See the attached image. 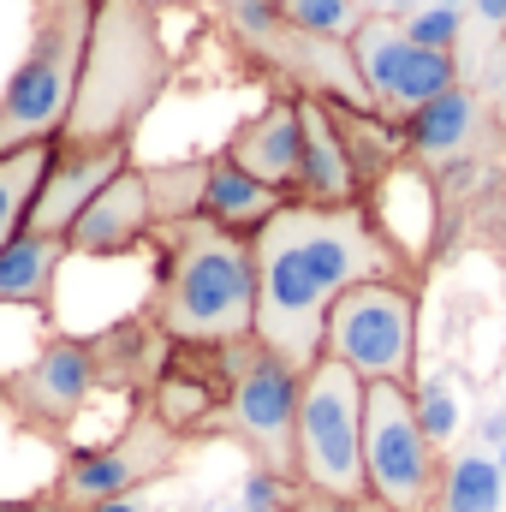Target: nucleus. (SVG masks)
Instances as JSON below:
<instances>
[{"label": "nucleus", "instance_id": "obj_1", "mask_svg": "<svg viewBox=\"0 0 506 512\" xmlns=\"http://www.w3.org/2000/svg\"><path fill=\"white\" fill-rule=\"evenodd\" d=\"M256 262V346L274 352L286 370H310L322 358V328L340 292L364 280H399L411 256L376 221L352 209L280 203L251 233Z\"/></svg>", "mask_w": 506, "mask_h": 512}, {"label": "nucleus", "instance_id": "obj_2", "mask_svg": "<svg viewBox=\"0 0 506 512\" xmlns=\"http://www.w3.org/2000/svg\"><path fill=\"white\" fill-rule=\"evenodd\" d=\"M155 334L179 346H245L256 340V262L251 239L221 233L215 221L167 227L161 280L149 298Z\"/></svg>", "mask_w": 506, "mask_h": 512}, {"label": "nucleus", "instance_id": "obj_3", "mask_svg": "<svg viewBox=\"0 0 506 512\" xmlns=\"http://www.w3.org/2000/svg\"><path fill=\"white\" fill-rule=\"evenodd\" d=\"M167 72L173 66H167L161 30H155V6H143V0H96L78 96H72L66 131L54 143H66V149L126 143L131 126L167 90Z\"/></svg>", "mask_w": 506, "mask_h": 512}, {"label": "nucleus", "instance_id": "obj_4", "mask_svg": "<svg viewBox=\"0 0 506 512\" xmlns=\"http://www.w3.org/2000/svg\"><path fill=\"white\" fill-rule=\"evenodd\" d=\"M90 18H96V0H36L30 54L0 90V155L54 143L66 131L84 48H90Z\"/></svg>", "mask_w": 506, "mask_h": 512}, {"label": "nucleus", "instance_id": "obj_5", "mask_svg": "<svg viewBox=\"0 0 506 512\" xmlns=\"http://www.w3.org/2000/svg\"><path fill=\"white\" fill-rule=\"evenodd\" d=\"M298 483L304 495H328V501H364V382L334 364L316 358L298 382Z\"/></svg>", "mask_w": 506, "mask_h": 512}, {"label": "nucleus", "instance_id": "obj_6", "mask_svg": "<svg viewBox=\"0 0 506 512\" xmlns=\"http://www.w3.org/2000/svg\"><path fill=\"white\" fill-rule=\"evenodd\" d=\"M322 358L346 364L358 382L411 387L417 370V298L399 280H364L340 292L322 328Z\"/></svg>", "mask_w": 506, "mask_h": 512}, {"label": "nucleus", "instance_id": "obj_7", "mask_svg": "<svg viewBox=\"0 0 506 512\" xmlns=\"http://www.w3.org/2000/svg\"><path fill=\"white\" fill-rule=\"evenodd\" d=\"M364 483L381 512H429L441 495L435 441L399 382H364Z\"/></svg>", "mask_w": 506, "mask_h": 512}, {"label": "nucleus", "instance_id": "obj_8", "mask_svg": "<svg viewBox=\"0 0 506 512\" xmlns=\"http://www.w3.org/2000/svg\"><path fill=\"white\" fill-rule=\"evenodd\" d=\"M173 465H179V435L161 429V423L149 417V405H143L108 447H78V453L60 465V477H54L48 495L66 512H84V507H102V501H126L131 489L167 477Z\"/></svg>", "mask_w": 506, "mask_h": 512}, {"label": "nucleus", "instance_id": "obj_9", "mask_svg": "<svg viewBox=\"0 0 506 512\" xmlns=\"http://www.w3.org/2000/svg\"><path fill=\"white\" fill-rule=\"evenodd\" d=\"M298 382L304 376L286 370L256 340L239 352L233 393H227V423L256 453V465L268 477H298Z\"/></svg>", "mask_w": 506, "mask_h": 512}, {"label": "nucleus", "instance_id": "obj_10", "mask_svg": "<svg viewBox=\"0 0 506 512\" xmlns=\"http://www.w3.org/2000/svg\"><path fill=\"white\" fill-rule=\"evenodd\" d=\"M346 48H352V66H358L370 102L405 114V120L423 102H435L441 90L459 84V60L453 54H435V48H417L399 18H364Z\"/></svg>", "mask_w": 506, "mask_h": 512}, {"label": "nucleus", "instance_id": "obj_11", "mask_svg": "<svg viewBox=\"0 0 506 512\" xmlns=\"http://www.w3.org/2000/svg\"><path fill=\"white\" fill-rule=\"evenodd\" d=\"M96 393V358H90V340H48L18 376L0 382V399L18 423H36V429H66L84 399Z\"/></svg>", "mask_w": 506, "mask_h": 512}, {"label": "nucleus", "instance_id": "obj_12", "mask_svg": "<svg viewBox=\"0 0 506 512\" xmlns=\"http://www.w3.org/2000/svg\"><path fill=\"white\" fill-rule=\"evenodd\" d=\"M120 167H131L126 143H102V149H66V143H54V167H48V179H42V191H36L24 227H30V233H48V239H66L72 221L90 209V197H96Z\"/></svg>", "mask_w": 506, "mask_h": 512}, {"label": "nucleus", "instance_id": "obj_13", "mask_svg": "<svg viewBox=\"0 0 506 512\" xmlns=\"http://www.w3.org/2000/svg\"><path fill=\"white\" fill-rule=\"evenodd\" d=\"M149 227H155V215H149L143 167H120V173L90 197V209L72 221L66 251L72 256H120V251H131V245H143Z\"/></svg>", "mask_w": 506, "mask_h": 512}, {"label": "nucleus", "instance_id": "obj_14", "mask_svg": "<svg viewBox=\"0 0 506 512\" xmlns=\"http://www.w3.org/2000/svg\"><path fill=\"white\" fill-rule=\"evenodd\" d=\"M298 126H304V155H298V203L316 209H352L358 203V167L346 155V137L334 126V108L322 96L298 102Z\"/></svg>", "mask_w": 506, "mask_h": 512}, {"label": "nucleus", "instance_id": "obj_15", "mask_svg": "<svg viewBox=\"0 0 506 512\" xmlns=\"http://www.w3.org/2000/svg\"><path fill=\"white\" fill-rule=\"evenodd\" d=\"M298 155H304V126H298V102H268L233 131L227 161L245 167L256 185L268 191H292L298 185Z\"/></svg>", "mask_w": 506, "mask_h": 512}, {"label": "nucleus", "instance_id": "obj_16", "mask_svg": "<svg viewBox=\"0 0 506 512\" xmlns=\"http://www.w3.org/2000/svg\"><path fill=\"white\" fill-rule=\"evenodd\" d=\"M489 131V114H483V96L453 84L441 90L435 102H423L411 120H405V143L417 161H465Z\"/></svg>", "mask_w": 506, "mask_h": 512}, {"label": "nucleus", "instance_id": "obj_17", "mask_svg": "<svg viewBox=\"0 0 506 512\" xmlns=\"http://www.w3.org/2000/svg\"><path fill=\"white\" fill-rule=\"evenodd\" d=\"M280 209V191L256 185L245 167H233L227 155H209V185H203V221H215L221 233H256L268 215Z\"/></svg>", "mask_w": 506, "mask_h": 512}, {"label": "nucleus", "instance_id": "obj_18", "mask_svg": "<svg viewBox=\"0 0 506 512\" xmlns=\"http://www.w3.org/2000/svg\"><path fill=\"white\" fill-rule=\"evenodd\" d=\"M66 239H48V233H18L6 251H0V304H24V310H48L54 298V274L66 262Z\"/></svg>", "mask_w": 506, "mask_h": 512}, {"label": "nucleus", "instance_id": "obj_19", "mask_svg": "<svg viewBox=\"0 0 506 512\" xmlns=\"http://www.w3.org/2000/svg\"><path fill=\"white\" fill-rule=\"evenodd\" d=\"M155 328V322H149ZM143 322H120L108 334L90 340V358H96V382L108 387H143V382H161V352L173 346L167 334H149Z\"/></svg>", "mask_w": 506, "mask_h": 512}, {"label": "nucleus", "instance_id": "obj_20", "mask_svg": "<svg viewBox=\"0 0 506 512\" xmlns=\"http://www.w3.org/2000/svg\"><path fill=\"white\" fill-rule=\"evenodd\" d=\"M48 167H54V143H30V149L0 155V251L24 233L30 203H36V191H42Z\"/></svg>", "mask_w": 506, "mask_h": 512}, {"label": "nucleus", "instance_id": "obj_21", "mask_svg": "<svg viewBox=\"0 0 506 512\" xmlns=\"http://www.w3.org/2000/svg\"><path fill=\"white\" fill-rule=\"evenodd\" d=\"M215 411H221L215 382H203V376H191V370H161V382L149 393V417H155L161 429H173V435H197Z\"/></svg>", "mask_w": 506, "mask_h": 512}, {"label": "nucleus", "instance_id": "obj_22", "mask_svg": "<svg viewBox=\"0 0 506 512\" xmlns=\"http://www.w3.org/2000/svg\"><path fill=\"white\" fill-rule=\"evenodd\" d=\"M149 185V215L161 227H185L203 215V185H209V161H167V167H143Z\"/></svg>", "mask_w": 506, "mask_h": 512}, {"label": "nucleus", "instance_id": "obj_23", "mask_svg": "<svg viewBox=\"0 0 506 512\" xmlns=\"http://www.w3.org/2000/svg\"><path fill=\"white\" fill-rule=\"evenodd\" d=\"M501 465L483 459V453H465L459 465L441 471V495L435 507L441 512H501Z\"/></svg>", "mask_w": 506, "mask_h": 512}, {"label": "nucleus", "instance_id": "obj_24", "mask_svg": "<svg viewBox=\"0 0 506 512\" xmlns=\"http://www.w3.org/2000/svg\"><path fill=\"white\" fill-rule=\"evenodd\" d=\"M280 18L304 36H322V42H352V30L364 24L358 0H280Z\"/></svg>", "mask_w": 506, "mask_h": 512}, {"label": "nucleus", "instance_id": "obj_25", "mask_svg": "<svg viewBox=\"0 0 506 512\" xmlns=\"http://www.w3.org/2000/svg\"><path fill=\"white\" fill-rule=\"evenodd\" d=\"M399 24H405V36H411L417 48H435V54H453L459 36H465L459 6H423V12H411V18H399Z\"/></svg>", "mask_w": 506, "mask_h": 512}, {"label": "nucleus", "instance_id": "obj_26", "mask_svg": "<svg viewBox=\"0 0 506 512\" xmlns=\"http://www.w3.org/2000/svg\"><path fill=\"white\" fill-rule=\"evenodd\" d=\"M411 405H417V423H423V435H429V441H447V435L459 429V405H453L447 382L411 387Z\"/></svg>", "mask_w": 506, "mask_h": 512}, {"label": "nucleus", "instance_id": "obj_27", "mask_svg": "<svg viewBox=\"0 0 506 512\" xmlns=\"http://www.w3.org/2000/svg\"><path fill=\"white\" fill-rule=\"evenodd\" d=\"M245 512H292L286 507V477L251 471V477H245Z\"/></svg>", "mask_w": 506, "mask_h": 512}, {"label": "nucleus", "instance_id": "obj_28", "mask_svg": "<svg viewBox=\"0 0 506 512\" xmlns=\"http://www.w3.org/2000/svg\"><path fill=\"white\" fill-rule=\"evenodd\" d=\"M292 512H358L352 501H328V495H304V507H292Z\"/></svg>", "mask_w": 506, "mask_h": 512}, {"label": "nucleus", "instance_id": "obj_29", "mask_svg": "<svg viewBox=\"0 0 506 512\" xmlns=\"http://www.w3.org/2000/svg\"><path fill=\"white\" fill-rule=\"evenodd\" d=\"M0 512H66L54 495H42V501H0Z\"/></svg>", "mask_w": 506, "mask_h": 512}, {"label": "nucleus", "instance_id": "obj_30", "mask_svg": "<svg viewBox=\"0 0 506 512\" xmlns=\"http://www.w3.org/2000/svg\"><path fill=\"white\" fill-rule=\"evenodd\" d=\"M477 18L495 24V30H506V0H477Z\"/></svg>", "mask_w": 506, "mask_h": 512}, {"label": "nucleus", "instance_id": "obj_31", "mask_svg": "<svg viewBox=\"0 0 506 512\" xmlns=\"http://www.w3.org/2000/svg\"><path fill=\"white\" fill-rule=\"evenodd\" d=\"M483 441L506 447V411H489V417H483Z\"/></svg>", "mask_w": 506, "mask_h": 512}, {"label": "nucleus", "instance_id": "obj_32", "mask_svg": "<svg viewBox=\"0 0 506 512\" xmlns=\"http://www.w3.org/2000/svg\"><path fill=\"white\" fill-rule=\"evenodd\" d=\"M84 512H143V507L126 495V501H102V507H84Z\"/></svg>", "mask_w": 506, "mask_h": 512}, {"label": "nucleus", "instance_id": "obj_33", "mask_svg": "<svg viewBox=\"0 0 506 512\" xmlns=\"http://www.w3.org/2000/svg\"><path fill=\"white\" fill-rule=\"evenodd\" d=\"M143 6H191V0H143Z\"/></svg>", "mask_w": 506, "mask_h": 512}, {"label": "nucleus", "instance_id": "obj_34", "mask_svg": "<svg viewBox=\"0 0 506 512\" xmlns=\"http://www.w3.org/2000/svg\"><path fill=\"white\" fill-rule=\"evenodd\" d=\"M495 465H501V477H506V447H501V453H495Z\"/></svg>", "mask_w": 506, "mask_h": 512}, {"label": "nucleus", "instance_id": "obj_35", "mask_svg": "<svg viewBox=\"0 0 506 512\" xmlns=\"http://www.w3.org/2000/svg\"><path fill=\"white\" fill-rule=\"evenodd\" d=\"M501 114H506V72H501Z\"/></svg>", "mask_w": 506, "mask_h": 512}, {"label": "nucleus", "instance_id": "obj_36", "mask_svg": "<svg viewBox=\"0 0 506 512\" xmlns=\"http://www.w3.org/2000/svg\"><path fill=\"white\" fill-rule=\"evenodd\" d=\"M435 6H465V0H435Z\"/></svg>", "mask_w": 506, "mask_h": 512}, {"label": "nucleus", "instance_id": "obj_37", "mask_svg": "<svg viewBox=\"0 0 506 512\" xmlns=\"http://www.w3.org/2000/svg\"><path fill=\"white\" fill-rule=\"evenodd\" d=\"M358 512H381V507H358Z\"/></svg>", "mask_w": 506, "mask_h": 512}, {"label": "nucleus", "instance_id": "obj_38", "mask_svg": "<svg viewBox=\"0 0 506 512\" xmlns=\"http://www.w3.org/2000/svg\"><path fill=\"white\" fill-rule=\"evenodd\" d=\"M233 512H245V507H233Z\"/></svg>", "mask_w": 506, "mask_h": 512}, {"label": "nucleus", "instance_id": "obj_39", "mask_svg": "<svg viewBox=\"0 0 506 512\" xmlns=\"http://www.w3.org/2000/svg\"><path fill=\"white\" fill-rule=\"evenodd\" d=\"M405 6H411V0H405Z\"/></svg>", "mask_w": 506, "mask_h": 512}]
</instances>
